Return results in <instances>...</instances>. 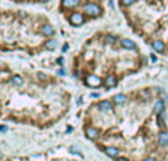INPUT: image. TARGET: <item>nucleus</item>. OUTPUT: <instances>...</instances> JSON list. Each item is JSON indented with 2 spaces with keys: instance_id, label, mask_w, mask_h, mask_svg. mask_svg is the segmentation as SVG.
<instances>
[{
  "instance_id": "f257e3e1",
  "label": "nucleus",
  "mask_w": 168,
  "mask_h": 161,
  "mask_svg": "<svg viewBox=\"0 0 168 161\" xmlns=\"http://www.w3.org/2000/svg\"><path fill=\"white\" fill-rule=\"evenodd\" d=\"M84 12L90 16H99L102 13V7L99 4H94V3H88L84 6Z\"/></svg>"
},
{
  "instance_id": "f03ea898",
  "label": "nucleus",
  "mask_w": 168,
  "mask_h": 161,
  "mask_svg": "<svg viewBox=\"0 0 168 161\" xmlns=\"http://www.w3.org/2000/svg\"><path fill=\"white\" fill-rule=\"evenodd\" d=\"M69 22L72 24V25H75V27H78V25H81L84 22V18L81 13H72L71 15V18H69Z\"/></svg>"
},
{
  "instance_id": "7ed1b4c3",
  "label": "nucleus",
  "mask_w": 168,
  "mask_h": 161,
  "mask_svg": "<svg viewBox=\"0 0 168 161\" xmlns=\"http://www.w3.org/2000/svg\"><path fill=\"white\" fill-rule=\"evenodd\" d=\"M85 83L88 84V86H91V87H97L102 80H100V77L99 76H88L87 79H85Z\"/></svg>"
},
{
  "instance_id": "20e7f679",
  "label": "nucleus",
  "mask_w": 168,
  "mask_h": 161,
  "mask_svg": "<svg viewBox=\"0 0 168 161\" xmlns=\"http://www.w3.org/2000/svg\"><path fill=\"white\" fill-rule=\"evenodd\" d=\"M85 135H87V137H88V139L94 140V139H97V137H99V130H97V129H94V127H87V129H85Z\"/></svg>"
},
{
  "instance_id": "39448f33",
  "label": "nucleus",
  "mask_w": 168,
  "mask_h": 161,
  "mask_svg": "<svg viewBox=\"0 0 168 161\" xmlns=\"http://www.w3.org/2000/svg\"><path fill=\"white\" fill-rule=\"evenodd\" d=\"M159 146H168V132H161L158 136Z\"/></svg>"
},
{
  "instance_id": "423d86ee",
  "label": "nucleus",
  "mask_w": 168,
  "mask_h": 161,
  "mask_svg": "<svg viewBox=\"0 0 168 161\" xmlns=\"http://www.w3.org/2000/svg\"><path fill=\"white\" fill-rule=\"evenodd\" d=\"M121 44H123L124 49H128V50H136V49H137L136 43L133 40H128V39H123V40H121Z\"/></svg>"
},
{
  "instance_id": "0eeeda50",
  "label": "nucleus",
  "mask_w": 168,
  "mask_h": 161,
  "mask_svg": "<svg viewBox=\"0 0 168 161\" xmlns=\"http://www.w3.org/2000/svg\"><path fill=\"white\" fill-rule=\"evenodd\" d=\"M99 110H100L102 112H109V111H112V105H111V102H108V101H102V102L99 104Z\"/></svg>"
},
{
  "instance_id": "6e6552de",
  "label": "nucleus",
  "mask_w": 168,
  "mask_h": 161,
  "mask_svg": "<svg viewBox=\"0 0 168 161\" xmlns=\"http://www.w3.org/2000/svg\"><path fill=\"white\" fill-rule=\"evenodd\" d=\"M105 152H106V155H109V157H118V148H115V146H106L105 148Z\"/></svg>"
},
{
  "instance_id": "1a4fd4ad",
  "label": "nucleus",
  "mask_w": 168,
  "mask_h": 161,
  "mask_svg": "<svg viewBox=\"0 0 168 161\" xmlns=\"http://www.w3.org/2000/svg\"><path fill=\"white\" fill-rule=\"evenodd\" d=\"M152 47H153V50H156V52H164V50H165V44L161 40H153Z\"/></svg>"
},
{
  "instance_id": "9d476101",
  "label": "nucleus",
  "mask_w": 168,
  "mask_h": 161,
  "mask_svg": "<svg viewBox=\"0 0 168 161\" xmlns=\"http://www.w3.org/2000/svg\"><path fill=\"white\" fill-rule=\"evenodd\" d=\"M164 110H165V104H164V101H158V102L155 104V114H156V115H161Z\"/></svg>"
},
{
  "instance_id": "9b49d317",
  "label": "nucleus",
  "mask_w": 168,
  "mask_h": 161,
  "mask_svg": "<svg viewBox=\"0 0 168 161\" xmlns=\"http://www.w3.org/2000/svg\"><path fill=\"white\" fill-rule=\"evenodd\" d=\"M105 84H106V87H115L117 86V77L115 76H108L106 77V80H105Z\"/></svg>"
},
{
  "instance_id": "f8f14e48",
  "label": "nucleus",
  "mask_w": 168,
  "mask_h": 161,
  "mask_svg": "<svg viewBox=\"0 0 168 161\" xmlns=\"http://www.w3.org/2000/svg\"><path fill=\"white\" fill-rule=\"evenodd\" d=\"M114 102H115L117 105H123V104H126L127 102V96L126 95H123V93L115 95V96H114Z\"/></svg>"
},
{
  "instance_id": "ddd939ff",
  "label": "nucleus",
  "mask_w": 168,
  "mask_h": 161,
  "mask_svg": "<svg viewBox=\"0 0 168 161\" xmlns=\"http://www.w3.org/2000/svg\"><path fill=\"white\" fill-rule=\"evenodd\" d=\"M42 33L44 34V36H53L55 34V30H53V27L52 25H43V28H42Z\"/></svg>"
},
{
  "instance_id": "4468645a",
  "label": "nucleus",
  "mask_w": 168,
  "mask_h": 161,
  "mask_svg": "<svg viewBox=\"0 0 168 161\" xmlns=\"http://www.w3.org/2000/svg\"><path fill=\"white\" fill-rule=\"evenodd\" d=\"M78 3H80V0H62L64 7H75Z\"/></svg>"
},
{
  "instance_id": "2eb2a0df",
  "label": "nucleus",
  "mask_w": 168,
  "mask_h": 161,
  "mask_svg": "<svg viewBox=\"0 0 168 161\" xmlns=\"http://www.w3.org/2000/svg\"><path fill=\"white\" fill-rule=\"evenodd\" d=\"M10 81H12V84H13V86H22V83H24V80H22V77H21V76H13Z\"/></svg>"
},
{
  "instance_id": "dca6fc26",
  "label": "nucleus",
  "mask_w": 168,
  "mask_h": 161,
  "mask_svg": "<svg viewBox=\"0 0 168 161\" xmlns=\"http://www.w3.org/2000/svg\"><path fill=\"white\" fill-rule=\"evenodd\" d=\"M56 46H58V40H47L46 41V47H47L49 50H53Z\"/></svg>"
},
{
  "instance_id": "f3484780",
  "label": "nucleus",
  "mask_w": 168,
  "mask_h": 161,
  "mask_svg": "<svg viewBox=\"0 0 168 161\" xmlns=\"http://www.w3.org/2000/svg\"><path fill=\"white\" fill-rule=\"evenodd\" d=\"M136 0H121V4L123 6H130V4H133Z\"/></svg>"
},
{
  "instance_id": "a211bd4d",
  "label": "nucleus",
  "mask_w": 168,
  "mask_h": 161,
  "mask_svg": "<svg viewBox=\"0 0 168 161\" xmlns=\"http://www.w3.org/2000/svg\"><path fill=\"white\" fill-rule=\"evenodd\" d=\"M106 41H108V43H114V41H115V39H114L112 36H108V37H106Z\"/></svg>"
},
{
  "instance_id": "6ab92c4d",
  "label": "nucleus",
  "mask_w": 168,
  "mask_h": 161,
  "mask_svg": "<svg viewBox=\"0 0 168 161\" xmlns=\"http://www.w3.org/2000/svg\"><path fill=\"white\" fill-rule=\"evenodd\" d=\"M117 161H130V160L126 158V157H120V158H117Z\"/></svg>"
},
{
  "instance_id": "aec40b11",
  "label": "nucleus",
  "mask_w": 168,
  "mask_h": 161,
  "mask_svg": "<svg viewBox=\"0 0 168 161\" xmlns=\"http://www.w3.org/2000/svg\"><path fill=\"white\" fill-rule=\"evenodd\" d=\"M6 130H7V127H6V126H1V127H0V132H3V133H4Z\"/></svg>"
},
{
  "instance_id": "412c9836",
  "label": "nucleus",
  "mask_w": 168,
  "mask_h": 161,
  "mask_svg": "<svg viewBox=\"0 0 168 161\" xmlns=\"http://www.w3.org/2000/svg\"><path fill=\"white\" fill-rule=\"evenodd\" d=\"M150 59H152V61L155 62V61H156V56H155V55H150Z\"/></svg>"
},
{
  "instance_id": "4be33fe9",
  "label": "nucleus",
  "mask_w": 168,
  "mask_h": 161,
  "mask_svg": "<svg viewBox=\"0 0 168 161\" xmlns=\"http://www.w3.org/2000/svg\"><path fill=\"white\" fill-rule=\"evenodd\" d=\"M91 98H99V93H91Z\"/></svg>"
},
{
  "instance_id": "5701e85b",
  "label": "nucleus",
  "mask_w": 168,
  "mask_h": 161,
  "mask_svg": "<svg viewBox=\"0 0 168 161\" xmlns=\"http://www.w3.org/2000/svg\"><path fill=\"white\" fill-rule=\"evenodd\" d=\"M143 161H155V160H153V158H145Z\"/></svg>"
}]
</instances>
